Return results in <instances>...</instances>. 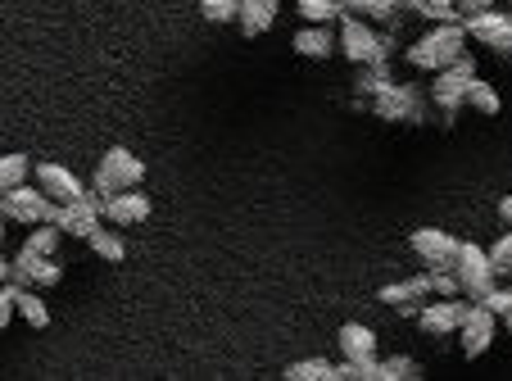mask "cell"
Here are the masks:
<instances>
[{"mask_svg": "<svg viewBox=\"0 0 512 381\" xmlns=\"http://www.w3.org/2000/svg\"><path fill=\"white\" fill-rule=\"evenodd\" d=\"M290 46H295V55H304V59H327L331 50H336V37H331L327 23H304V28L290 37Z\"/></svg>", "mask_w": 512, "mask_h": 381, "instance_id": "cell-18", "label": "cell"}, {"mask_svg": "<svg viewBox=\"0 0 512 381\" xmlns=\"http://www.w3.org/2000/svg\"><path fill=\"white\" fill-rule=\"evenodd\" d=\"M295 10H300L304 23H331L345 14V5H336V0H295Z\"/></svg>", "mask_w": 512, "mask_h": 381, "instance_id": "cell-28", "label": "cell"}, {"mask_svg": "<svg viewBox=\"0 0 512 381\" xmlns=\"http://www.w3.org/2000/svg\"><path fill=\"white\" fill-rule=\"evenodd\" d=\"M59 277H64V268H59L55 254H32L28 245L14 254V273H10L14 286H37V291H46V286H59Z\"/></svg>", "mask_w": 512, "mask_h": 381, "instance_id": "cell-11", "label": "cell"}, {"mask_svg": "<svg viewBox=\"0 0 512 381\" xmlns=\"http://www.w3.org/2000/svg\"><path fill=\"white\" fill-rule=\"evenodd\" d=\"M277 10H281V0H241V32L245 37H263V32L277 23Z\"/></svg>", "mask_w": 512, "mask_h": 381, "instance_id": "cell-19", "label": "cell"}, {"mask_svg": "<svg viewBox=\"0 0 512 381\" xmlns=\"http://www.w3.org/2000/svg\"><path fill=\"white\" fill-rule=\"evenodd\" d=\"M336 345H340V354H345L349 363L377 359V332H372V327H363V323H345V327H340Z\"/></svg>", "mask_w": 512, "mask_h": 381, "instance_id": "cell-17", "label": "cell"}, {"mask_svg": "<svg viewBox=\"0 0 512 381\" xmlns=\"http://www.w3.org/2000/svg\"><path fill=\"white\" fill-rule=\"evenodd\" d=\"M32 177H37V186L55 205H73V200H82L91 191V186L78 182V173H68L64 164H32Z\"/></svg>", "mask_w": 512, "mask_h": 381, "instance_id": "cell-13", "label": "cell"}, {"mask_svg": "<svg viewBox=\"0 0 512 381\" xmlns=\"http://www.w3.org/2000/svg\"><path fill=\"white\" fill-rule=\"evenodd\" d=\"M281 377L286 381H336V368L327 359H304V363H290Z\"/></svg>", "mask_w": 512, "mask_h": 381, "instance_id": "cell-27", "label": "cell"}, {"mask_svg": "<svg viewBox=\"0 0 512 381\" xmlns=\"http://www.w3.org/2000/svg\"><path fill=\"white\" fill-rule=\"evenodd\" d=\"M404 10H413L417 19H431V23H463L454 0H404Z\"/></svg>", "mask_w": 512, "mask_h": 381, "instance_id": "cell-22", "label": "cell"}, {"mask_svg": "<svg viewBox=\"0 0 512 381\" xmlns=\"http://www.w3.org/2000/svg\"><path fill=\"white\" fill-rule=\"evenodd\" d=\"M100 205H105V196L100 191H87L82 200H73V205H59L55 209V223H59V232L64 236H78V241H87L91 232L100 227Z\"/></svg>", "mask_w": 512, "mask_h": 381, "instance_id": "cell-9", "label": "cell"}, {"mask_svg": "<svg viewBox=\"0 0 512 381\" xmlns=\"http://www.w3.org/2000/svg\"><path fill=\"white\" fill-rule=\"evenodd\" d=\"M422 377V363L408 359V354H395V359L381 363V381H417Z\"/></svg>", "mask_w": 512, "mask_h": 381, "instance_id": "cell-30", "label": "cell"}, {"mask_svg": "<svg viewBox=\"0 0 512 381\" xmlns=\"http://www.w3.org/2000/svg\"><path fill=\"white\" fill-rule=\"evenodd\" d=\"M55 200L41 191V186H14V191H5L0 196V218L5 223H23V227H37V223H55Z\"/></svg>", "mask_w": 512, "mask_h": 381, "instance_id": "cell-5", "label": "cell"}, {"mask_svg": "<svg viewBox=\"0 0 512 381\" xmlns=\"http://www.w3.org/2000/svg\"><path fill=\"white\" fill-rule=\"evenodd\" d=\"M340 55L349 64H381V59H390L381 50V32L368 19H358V14H340Z\"/></svg>", "mask_w": 512, "mask_h": 381, "instance_id": "cell-6", "label": "cell"}, {"mask_svg": "<svg viewBox=\"0 0 512 381\" xmlns=\"http://www.w3.org/2000/svg\"><path fill=\"white\" fill-rule=\"evenodd\" d=\"M10 273H14V259H5V254H0V282H10Z\"/></svg>", "mask_w": 512, "mask_h": 381, "instance_id": "cell-39", "label": "cell"}, {"mask_svg": "<svg viewBox=\"0 0 512 381\" xmlns=\"http://www.w3.org/2000/svg\"><path fill=\"white\" fill-rule=\"evenodd\" d=\"M454 5H458V14L467 19V14H476V10H490L494 0H454Z\"/></svg>", "mask_w": 512, "mask_h": 381, "instance_id": "cell-37", "label": "cell"}, {"mask_svg": "<svg viewBox=\"0 0 512 381\" xmlns=\"http://www.w3.org/2000/svg\"><path fill=\"white\" fill-rule=\"evenodd\" d=\"M463 50H467V28L463 23H435L426 37H417L413 46L404 50V59L413 64V69H422V73H440V69H449Z\"/></svg>", "mask_w": 512, "mask_h": 381, "instance_id": "cell-1", "label": "cell"}, {"mask_svg": "<svg viewBox=\"0 0 512 381\" xmlns=\"http://www.w3.org/2000/svg\"><path fill=\"white\" fill-rule=\"evenodd\" d=\"M200 19L236 23V19H241V0H200Z\"/></svg>", "mask_w": 512, "mask_h": 381, "instance_id": "cell-31", "label": "cell"}, {"mask_svg": "<svg viewBox=\"0 0 512 381\" xmlns=\"http://www.w3.org/2000/svg\"><path fill=\"white\" fill-rule=\"evenodd\" d=\"M345 14H358V19H368V23H395L399 0H349Z\"/></svg>", "mask_w": 512, "mask_h": 381, "instance_id": "cell-24", "label": "cell"}, {"mask_svg": "<svg viewBox=\"0 0 512 381\" xmlns=\"http://www.w3.org/2000/svg\"><path fill=\"white\" fill-rule=\"evenodd\" d=\"M14 282H5L0 286V332H5V327H10V318H14Z\"/></svg>", "mask_w": 512, "mask_h": 381, "instance_id": "cell-36", "label": "cell"}, {"mask_svg": "<svg viewBox=\"0 0 512 381\" xmlns=\"http://www.w3.org/2000/svg\"><path fill=\"white\" fill-rule=\"evenodd\" d=\"M372 114L386 123H422L426 118V96L417 82H390L372 96Z\"/></svg>", "mask_w": 512, "mask_h": 381, "instance_id": "cell-4", "label": "cell"}, {"mask_svg": "<svg viewBox=\"0 0 512 381\" xmlns=\"http://www.w3.org/2000/svg\"><path fill=\"white\" fill-rule=\"evenodd\" d=\"M14 309H19V318L28 327H50V309L37 295V286H14Z\"/></svg>", "mask_w": 512, "mask_h": 381, "instance_id": "cell-20", "label": "cell"}, {"mask_svg": "<svg viewBox=\"0 0 512 381\" xmlns=\"http://www.w3.org/2000/svg\"><path fill=\"white\" fill-rule=\"evenodd\" d=\"M399 5H404V0H399Z\"/></svg>", "mask_w": 512, "mask_h": 381, "instance_id": "cell-43", "label": "cell"}, {"mask_svg": "<svg viewBox=\"0 0 512 381\" xmlns=\"http://www.w3.org/2000/svg\"><path fill=\"white\" fill-rule=\"evenodd\" d=\"M32 177V159L28 155H0V196L23 186Z\"/></svg>", "mask_w": 512, "mask_h": 381, "instance_id": "cell-25", "label": "cell"}, {"mask_svg": "<svg viewBox=\"0 0 512 381\" xmlns=\"http://www.w3.org/2000/svg\"><path fill=\"white\" fill-rule=\"evenodd\" d=\"M490 264H494V273H512V227H508V236H499V241L490 245Z\"/></svg>", "mask_w": 512, "mask_h": 381, "instance_id": "cell-33", "label": "cell"}, {"mask_svg": "<svg viewBox=\"0 0 512 381\" xmlns=\"http://www.w3.org/2000/svg\"><path fill=\"white\" fill-rule=\"evenodd\" d=\"M145 182V164L132 155L127 146H109L96 164V177H91V191L100 196H114V191H127V186H141Z\"/></svg>", "mask_w": 512, "mask_h": 381, "instance_id": "cell-3", "label": "cell"}, {"mask_svg": "<svg viewBox=\"0 0 512 381\" xmlns=\"http://www.w3.org/2000/svg\"><path fill=\"white\" fill-rule=\"evenodd\" d=\"M494 327H499V318H494L481 300L467 304L463 323H458V336H463V354H467V359H481V354L490 350V345H494Z\"/></svg>", "mask_w": 512, "mask_h": 381, "instance_id": "cell-10", "label": "cell"}, {"mask_svg": "<svg viewBox=\"0 0 512 381\" xmlns=\"http://www.w3.org/2000/svg\"><path fill=\"white\" fill-rule=\"evenodd\" d=\"M454 277H458V286H463V295H472V300H481V295L499 282V273H494V264H490V250H481V245H472V241H458Z\"/></svg>", "mask_w": 512, "mask_h": 381, "instance_id": "cell-7", "label": "cell"}, {"mask_svg": "<svg viewBox=\"0 0 512 381\" xmlns=\"http://www.w3.org/2000/svg\"><path fill=\"white\" fill-rule=\"evenodd\" d=\"M336 5H349V0H336Z\"/></svg>", "mask_w": 512, "mask_h": 381, "instance_id": "cell-42", "label": "cell"}, {"mask_svg": "<svg viewBox=\"0 0 512 381\" xmlns=\"http://www.w3.org/2000/svg\"><path fill=\"white\" fill-rule=\"evenodd\" d=\"M463 309H467V304L458 300V295H440V300H426L422 309H417V327H422L426 336H454L458 323H463Z\"/></svg>", "mask_w": 512, "mask_h": 381, "instance_id": "cell-14", "label": "cell"}, {"mask_svg": "<svg viewBox=\"0 0 512 381\" xmlns=\"http://www.w3.org/2000/svg\"><path fill=\"white\" fill-rule=\"evenodd\" d=\"M87 245L100 254V259H105V264H123V259H127V245H123V236H118V227H114V223H109V227L100 223L96 232L87 236Z\"/></svg>", "mask_w": 512, "mask_h": 381, "instance_id": "cell-21", "label": "cell"}, {"mask_svg": "<svg viewBox=\"0 0 512 381\" xmlns=\"http://www.w3.org/2000/svg\"><path fill=\"white\" fill-rule=\"evenodd\" d=\"M467 109H476V114L494 118V114L503 109V100H499V91H494L485 78H472V87H467Z\"/></svg>", "mask_w": 512, "mask_h": 381, "instance_id": "cell-26", "label": "cell"}, {"mask_svg": "<svg viewBox=\"0 0 512 381\" xmlns=\"http://www.w3.org/2000/svg\"><path fill=\"white\" fill-rule=\"evenodd\" d=\"M336 381H381V363L368 359V363H340L336 368Z\"/></svg>", "mask_w": 512, "mask_h": 381, "instance_id": "cell-32", "label": "cell"}, {"mask_svg": "<svg viewBox=\"0 0 512 381\" xmlns=\"http://www.w3.org/2000/svg\"><path fill=\"white\" fill-rule=\"evenodd\" d=\"M481 304H485V309H490V313H494V318H503V313H508V309H512V291H508V286H499V282H494V286H490V291H485V295H481Z\"/></svg>", "mask_w": 512, "mask_h": 381, "instance_id": "cell-34", "label": "cell"}, {"mask_svg": "<svg viewBox=\"0 0 512 381\" xmlns=\"http://www.w3.org/2000/svg\"><path fill=\"white\" fill-rule=\"evenodd\" d=\"M59 241H64L59 223H37V227L28 232V241H23V245H28L32 254H55V250H59Z\"/></svg>", "mask_w": 512, "mask_h": 381, "instance_id": "cell-29", "label": "cell"}, {"mask_svg": "<svg viewBox=\"0 0 512 381\" xmlns=\"http://www.w3.org/2000/svg\"><path fill=\"white\" fill-rule=\"evenodd\" d=\"M390 59H381V64H358V78H354V91L358 96H377L381 87H390Z\"/></svg>", "mask_w": 512, "mask_h": 381, "instance_id": "cell-23", "label": "cell"}, {"mask_svg": "<svg viewBox=\"0 0 512 381\" xmlns=\"http://www.w3.org/2000/svg\"><path fill=\"white\" fill-rule=\"evenodd\" d=\"M0 241H5V218H0Z\"/></svg>", "mask_w": 512, "mask_h": 381, "instance_id": "cell-41", "label": "cell"}, {"mask_svg": "<svg viewBox=\"0 0 512 381\" xmlns=\"http://www.w3.org/2000/svg\"><path fill=\"white\" fill-rule=\"evenodd\" d=\"M472 78H476V59L467 55H458L449 69H440L435 73V87H431V100H435V109L445 114V123H454L458 118V109L467 105V87H472Z\"/></svg>", "mask_w": 512, "mask_h": 381, "instance_id": "cell-2", "label": "cell"}, {"mask_svg": "<svg viewBox=\"0 0 512 381\" xmlns=\"http://www.w3.org/2000/svg\"><path fill=\"white\" fill-rule=\"evenodd\" d=\"M503 332H508V336H512V309H508V313H503Z\"/></svg>", "mask_w": 512, "mask_h": 381, "instance_id": "cell-40", "label": "cell"}, {"mask_svg": "<svg viewBox=\"0 0 512 381\" xmlns=\"http://www.w3.org/2000/svg\"><path fill=\"white\" fill-rule=\"evenodd\" d=\"M408 245H413V254L426 268H454V259H458V236L440 232V227H417L408 236Z\"/></svg>", "mask_w": 512, "mask_h": 381, "instance_id": "cell-12", "label": "cell"}, {"mask_svg": "<svg viewBox=\"0 0 512 381\" xmlns=\"http://www.w3.org/2000/svg\"><path fill=\"white\" fill-rule=\"evenodd\" d=\"M463 28H467V37H476V46L494 50V55H512V14L490 5V10L467 14Z\"/></svg>", "mask_w": 512, "mask_h": 381, "instance_id": "cell-8", "label": "cell"}, {"mask_svg": "<svg viewBox=\"0 0 512 381\" xmlns=\"http://www.w3.org/2000/svg\"><path fill=\"white\" fill-rule=\"evenodd\" d=\"M431 273V291L435 295H458L463 286H458V277H454V268H426Z\"/></svg>", "mask_w": 512, "mask_h": 381, "instance_id": "cell-35", "label": "cell"}, {"mask_svg": "<svg viewBox=\"0 0 512 381\" xmlns=\"http://www.w3.org/2000/svg\"><path fill=\"white\" fill-rule=\"evenodd\" d=\"M426 295H435L431 291V273H417V277H404V282L381 286L377 300L390 304V309H399V313H408V318H417V309L426 304Z\"/></svg>", "mask_w": 512, "mask_h": 381, "instance_id": "cell-15", "label": "cell"}, {"mask_svg": "<svg viewBox=\"0 0 512 381\" xmlns=\"http://www.w3.org/2000/svg\"><path fill=\"white\" fill-rule=\"evenodd\" d=\"M100 214H105V223H114V227H136V223H145V218H150V196H141L136 186H127V191L105 196Z\"/></svg>", "mask_w": 512, "mask_h": 381, "instance_id": "cell-16", "label": "cell"}, {"mask_svg": "<svg viewBox=\"0 0 512 381\" xmlns=\"http://www.w3.org/2000/svg\"><path fill=\"white\" fill-rule=\"evenodd\" d=\"M499 218L512 227V196H503V200H499Z\"/></svg>", "mask_w": 512, "mask_h": 381, "instance_id": "cell-38", "label": "cell"}]
</instances>
